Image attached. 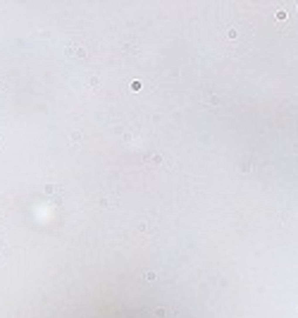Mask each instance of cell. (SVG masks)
<instances>
[{
	"label": "cell",
	"instance_id": "7a4b0ae2",
	"mask_svg": "<svg viewBox=\"0 0 298 318\" xmlns=\"http://www.w3.org/2000/svg\"><path fill=\"white\" fill-rule=\"evenodd\" d=\"M165 316V309H155V318H162Z\"/></svg>",
	"mask_w": 298,
	"mask_h": 318
},
{
	"label": "cell",
	"instance_id": "6da1fadb",
	"mask_svg": "<svg viewBox=\"0 0 298 318\" xmlns=\"http://www.w3.org/2000/svg\"><path fill=\"white\" fill-rule=\"evenodd\" d=\"M52 191H57V184H45V194H52Z\"/></svg>",
	"mask_w": 298,
	"mask_h": 318
}]
</instances>
